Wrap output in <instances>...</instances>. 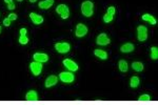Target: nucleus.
Segmentation results:
<instances>
[{
  "mask_svg": "<svg viewBox=\"0 0 158 105\" xmlns=\"http://www.w3.org/2000/svg\"><path fill=\"white\" fill-rule=\"evenodd\" d=\"M81 13L85 17H91L94 13V4L92 1H85L81 4Z\"/></svg>",
  "mask_w": 158,
  "mask_h": 105,
  "instance_id": "nucleus-1",
  "label": "nucleus"
},
{
  "mask_svg": "<svg viewBox=\"0 0 158 105\" xmlns=\"http://www.w3.org/2000/svg\"><path fill=\"white\" fill-rule=\"evenodd\" d=\"M56 12H57V14L60 15L62 19H68L69 16H70V10L65 4H59L56 7Z\"/></svg>",
  "mask_w": 158,
  "mask_h": 105,
  "instance_id": "nucleus-2",
  "label": "nucleus"
},
{
  "mask_svg": "<svg viewBox=\"0 0 158 105\" xmlns=\"http://www.w3.org/2000/svg\"><path fill=\"white\" fill-rule=\"evenodd\" d=\"M137 38H138L139 41L143 42V41L147 40L148 38V29L144 25H139L137 27Z\"/></svg>",
  "mask_w": 158,
  "mask_h": 105,
  "instance_id": "nucleus-3",
  "label": "nucleus"
},
{
  "mask_svg": "<svg viewBox=\"0 0 158 105\" xmlns=\"http://www.w3.org/2000/svg\"><path fill=\"white\" fill-rule=\"evenodd\" d=\"M55 48L58 53L60 54H67L70 52L71 46L68 42H58L55 44Z\"/></svg>",
  "mask_w": 158,
  "mask_h": 105,
  "instance_id": "nucleus-4",
  "label": "nucleus"
},
{
  "mask_svg": "<svg viewBox=\"0 0 158 105\" xmlns=\"http://www.w3.org/2000/svg\"><path fill=\"white\" fill-rule=\"evenodd\" d=\"M30 68L31 71L34 76H39L42 71V63L37 62V61H34L30 64Z\"/></svg>",
  "mask_w": 158,
  "mask_h": 105,
  "instance_id": "nucleus-5",
  "label": "nucleus"
},
{
  "mask_svg": "<svg viewBox=\"0 0 158 105\" xmlns=\"http://www.w3.org/2000/svg\"><path fill=\"white\" fill-rule=\"evenodd\" d=\"M59 79L63 83H72L75 79V77L72 73H68V71H62L59 75Z\"/></svg>",
  "mask_w": 158,
  "mask_h": 105,
  "instance_id": "nucleus-6",
  "label": "nucleus"
},
{
  "mask_svg": "<svg viewBox=\"0 0 158 105\" xmlns=\"http://www.w3.org/2000/svg\"><path fill=\"white\" fill-rule=\"evenodd\" d=\"M88 34V27L86 25H85L83 23H79L76 26V30H75V35L77 37L81 38V37H85V36Z\"/></svg>",
  "mask_w": 158,
  "mask_h": 105,
  "instance_id": "nucleus-7",
  "label": "nucleus"
},
{
  "mask_svg": "<svg viewBox=\"0 0 158 105\" xmlns=\"http://www.w3.org/2000/svg\"><path fill=\"white\" fill-rule=\"evenodd\" d=\"M114 14H115V7H114V6H110L109 9H108V12H106V14L103 16V21L106 22V23H110V22L113 20Z\"/></svg>",
  "mask_w": 158,
  "mask_h": 105,
  "instance_id": "nucleus-8",
  "label": "nucleus"
},
{
  "mask_svg": "<svg viewBox=\"0 0 158 105\" xmlns=\"http://www.w3.org/2000/svg\"><path fill=\"white\" fill-rule=\"evenodd\" d=\"M110 42H111V40H110V38L106 36V34H100L97 37V39H96V43H97L98 45H108L110 44Z\"/></svg>",
  "mask_w": 158,
  "mask_h": 105,
  "instance_id": "nucleus-9",
  "label": "nucleus"
},
{
  "mask_svg": "<svg viewBox=\"0 0 158 105\" xmlns=\"http://www.w3.org/2000/svg\"><path fill=\"white\" fill-rule=\"evenodd\" d=\"M63 65L71 71H76L78 70V65L73 60H71V59H64L63 60Z\"/></svg>",
  "mask_w": 158,
  "mask_h": 105,
  "instance_id": "nucleus-10",
  "label": "nucleus"
},
{
  "mask_svg": "<svg viewBox=\"0 0 158 105\" xmlns=\"http://www.w3.org/2000/svg\"><path fill=\"white\" fill-rule=\"evenodd\" d=\"M33 59H34V61H37V62L44 63L49 60V56L43 53H36L33 55Z\"/></svg>",
  "mask_w": 158,
  "mask_h": 105,
  "instance_id": "nucleus-11",
  "label": "nucleus"
},
{
  "mask_svg": "<svg viewBox=\"0 0 158 105\" xmlns=\"http://www.w3.org/2000/svg\"><path fill=\"white\" fill-rule=\"evenodd\" d=\"M57 82H58V77L52 75V76H50V77H48V78H47L44 85H45V87L50 88V87H52V86H54L55 84H57Z\"/></svg>",
  "mask_w": 158,
  "mask_h": 105,
  "instance_id": "nucleus-12",
  "label": "nucleus"
},
{
  "mask_svg": "<svg viewBox=\"0 0 158 105\" xmlns=\"http://www.w3.org/2000/svg\"><path fill=\"white\" fill-rule=\"evenodd\" d=\"M30 18L35 24H41L43 22V17L40 16V15L36 14V13H31Z\"/></svg>",
  "mask_w": 158,
  "mask_h": 105,
  "instance_id": "nucleus-13",
  "label": "nucleus"
},
{
  "mask_svg": "<svg viewBox=\"0 0 158 105\" xmlns=\"http://www.w3.org/2000/svg\"><path fill=\"white\" fill-rule=\"evenodd\" d=\"M25 99L29 102H36L38 101V96L35 91H30L29 93L25 95Z\"/></svg>",
  "mask_w": 158,
  "mask_h": 105,
  "instance_id": "nucleus-14",
  "label": "nucleus"
},
{
  "mask_svg": "<svg viewBox=\"0 0 158 105\" xmlns=\"http://www.w3.org/2000/svg\"><path fill=\"white\" fill-rule=\"evenodd\" d=\"M54 4V0H43V1L39 2V7L41 10H48Z\"/></svg>",
  "mask_w": 158,
  "mask_h": 105,
  "instance_id": "nucleus-15",
  "label": "nucleus"
},
{
  "mask_svg": "<svg viewBox=\"0 0 158 105\" xmlns=\"http://www.w3.org/2000/svg\"><path fill=\"white\" fill-rule=\"evenodd\" d=\"M120 50H121V53H131V52H133L134 50V45L132 44V43H126V44H123V45H121V47H120Z\"/></svg>",
  "mask_w": 158,
  "mask_h": 105,
  "instance_id": "nucleus-16",
  "label": "nucleus"
},
{
  "mask_svg": "<svg viewBox=\"0 0 158 105\" xmlns=\"http://www.w3.org/2000/svg\"><path fill=\"white\" fill-rule=\"evenodd\" d=\"M94 54H95L96 57H98L99 59H101V60H106V59H108V53H106V50H95Z\"/></svg>",
  "mask_w": 158,
  "mask_h": 105,
  "instance_id": "nucleus-17",
  "label": "nucleus"
},
{
  "mask_svg": "<svg viewBox=\"0 0 158 105\" xmlns=\"http://www.w3.org/2000/svg\"><path fill=\"white\" fill-rule=\"evenodd\" d=\"M142 20L149 22V23L152 24V25L156 24V22H157L156 19H155V18L153 17L152 15H150V14H143V15H142Z\"/></svg>",
  "mask_w": 158,
  "mask_h": 105,
  "instance_id": "nucleus-18",
  "label": "nucleus"
},
{
  "mask_svg": "<svg viewBox=\"0 0 158 105\" xmlns=\"http://www.w3.org/2000/svg\"><path fill=\"white\" fill-rule=\"evenodd\" d=\"M118 67H119V71H122V73H126V71H128V62L124 60H120L118 63Z\"/></svg>",
  "mask_w": 158,
  "mask_h": 105,
  "instance_id": "nucleus-19",
  "label": "nucleus"
},
{
  "mask_svg": "<svg viewBox=\"0 0 158 105\" xmlns=\"http://www.w3.org/2000/svg\"><path fill=\"white\" fill-rule=\"evenodd\" d=\"M139 82H140V80H139V78L138 77H132L131 78V81H130V85H131V87L132 88H136L137 86L139 85Z\"/></svg>",
  "mask_w": 158,
  "mask_h": 105,
  "instance_id": "nucleus-20",
  "label": "nucleus"
},
{
  "mask_svg": "<svg viewBox=\"0 0 158 105\" xmlns=\"http://www.w3.org/2000/svg\"><path fill=\"white\" fill-rule=\"evenodd\" d=\"M132 67L136 71H143V64L141 62H133L132 63Z\"/></svg>",
  "mask_w": 158,
  "mask_h": 105,
  "instance_id": "nucleus-21",
  "label": "nucleus"
},
{
  "mask_svg": "<svg viewBox=\"0 0 158 105\" xmlns=\"http://www.w3.org/2000/svg\"><path fill=\"white\" fill-rule=\"evenodd\" d=\"M151 58L153 60H157L158 59V48L156 46L151 47Z\"/></svg>",
  "mask_w": 158,
  "mask_h": 105,
  "instance_id": "nucleus-22",
  "label": "nucleus"
},
{
  "mask_svg": "<svg viewBox=\"0 0 158 105\" xmlns=\"http://www.w3.org/2000/svg\"><path fill=\"white\" fill-rule=\"evenodd\" d=\"M19 42H20V44H27V42H29V38L27 37V35H20V37H19Z\"/></svg>",
  "mask_w": 158,
  "mask_h": 105,
  "instance_id": "nucleus-23",
  "label": "nucleus"
},
{
  "mask_svg": "<svg viewBox=\"0 0 158 105\" xmlns=\"http://www.w3.org/2000/svg\"><path fill=\"white\" fill-rule=\"evenodd\" d=\"M138 101L139 102H149L150 101V96L149 95H142V96L139 97Z\"/></svg>",
  "mask_w": 158,
  "mask_h": 105,
  "instance_id": "nucleus-24",
  "label": "nucleus"
},
{
  "mask_svg": "<svg viewBox=\"0 0 158 105\" xmlns=\"http://www.w3.org/2000/svg\"><path fill=\"white\" fill-rule=\"evenodd\" d=\"M4 2L7 4V9L9 10H14L15 9V3L13 2V0H4Z\"/></svg>",
  "mask_w": 158,
  "mask_h": 105,
  "instance_id": "nucleus-25",
  "label": "nucleus"
},
{
  "mask_svg": "<svg viewBox=\"0 0 158 105\" xmlns=\"http://www.w3.org/2000/svg\"><path fill=\"white\" fill-rule=\"evenodd\" d=\"M7 18H9L11 21H13V20H16L17 19V15L14 14V13H12V14H10L9 16H7Z\"/></svg>",
  "mask_w": 158,
  "mask_h": 105,
  "instance_id": "nucleus-26",
  "label": "nucleus"
},
{
  "mask_svg": "<svg viewBox=\"0 0 158 105\" xmlns=\"http://www.w3.org/2000/svg\"><path fill=\"white\" fill-rule=\"evenodd\" d=\"M11 20L9 19V18H6V19L3 20V25H6V26H10L11 25Z\"/></svg>",
  "mask_w": 158,
  "mask_h": 105,
  "instance_id": "nucleus-27",
  "label": "nucleus"
},
{
  "mask_svg": "<svg viewBox=\"0 0 158 105\" xmlns=\"http://www.w3.org/2000/svg\"><path fill=\"white\" fill-rule=\"evenodd\" d=\"M20 35H27V30H25V29H20Z\"/></svg>",
  "mask_w": 158,
  "mask_h": 105,
  "instance_id": "nucleus-28",
  "label": "nucleus"
},
{
  "mask_svg": "<svg viewBox=\"0 0 158 105\" xmlns=\"http://www.w3.org/2000/svg\"><path fill=\"white\" fill-rule=\"evenodd\" d=\"M37 0H30V2H32V3H34V2H36Z\"/></svg>",
  "mask_w": 158,
  "mask_h": 105,
  "instance_id": "nucleus-29",
  "label": "nucleus"
},
{
  "mask_svg": "<svg viewBox=\"0 0 158 105\" xmlns=\"http://www.w3.org/2000/svg\"><path fill=\"white\" fill-rule=\"evenodd\" d=\"M17 1H19V2H21V1H22V0H17Z\"/></svg>",
  "mask_w": 158,
  "mask_h": 105,
  "instance_id": "nucleus-30",
  "label": "nucleus"
},
{
  "mask_svg": "<svg viewBox=\"0 0 158 105\" xmlns=\"http://www.w3.org/2000/svg\"><path fill=\"white\" fill-rule=\"evenodd\" d=\"M0 33H1V26H0Z\"/></svg>",
  "mask_w": 158,
  "mask_h": 105,
  "instance_id": "nucleus-31",
  "label": "nucleus"
}]
</instances>
